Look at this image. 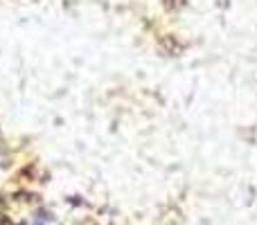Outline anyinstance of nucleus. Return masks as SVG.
I'll return each instance as SVG.
<instances>
[{
  "label": "nucleus",
  "mask_w": 257,
  "mask_h": 225,
  "mask_svg": "<svg viewBox=\"0 0 257 225\" xmlns=\"http://www.w3.org/2000/svg\"><path fill=\"white\" fill-rule=\"evenodd\" d=\"M32 225H50L48 221H41V223H32Z\"/></svg>",
  "instance_id": "obj_1"
}]
</instances>
